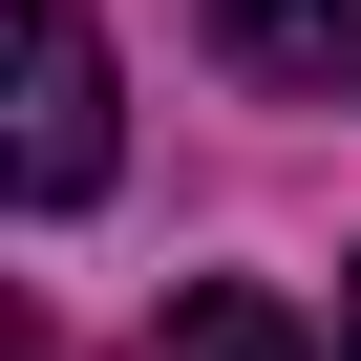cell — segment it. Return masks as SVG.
Here are the masks:
<instances>
[{
  "label": "cell",
  "mask_w": 361,
  "mask_h": 361,
  "mask_svg": "<svg viewBox=\"0 0 361 361\" xmlns=\"http://www.w3.org/2000/svg\"><path fill=\"white\" fill-rule=\"evenodd\" d=\"M149 361H340L298 298H255V276H192V298H170L149 319Z\"/></svg>",
  "instance_id": "cell-3"
},
{
  "label": "cell",
  "mask_w": 361,
  "mask_h": 361,
  "mask_svg": "<svg viewBox=\"0 0 361 361\" xmlns=\"http://www.w3.org/2000/svg\"><path fill=\"white\" fill-rule=\"evenodd\" d=\"M340 361H361V276H340Z\"/></svg>",
  "instance_id": "cell-4"
},
{
  "label": "cell",
  "mask_w": 361,
  "mask_h": 361,
  "mask_svg": "<svg viewBox=\"0 0 361 361\" xmlns=\"http://www.w3.org/2000/svg\"><path fill=\"white\" fill-rule=\"evenodd\" d=\"M106 192V22L85 0H22V213Z\"/></svg>",
  "instance_id": "cell-1"
},
{
  "label": "cell",
  "mask_w": 361,
  "mask_h": 361,
  "mask_svg": "<svg viewBox=\"0 0 361 361\" xmlns=\"http://www.w3.org/2000/svg\"><path fill=\"white\" fill-rule=\"evenodd\" d=\"M213 64L276 85V106H340L361 85V0H213Z\"/></svg>",
  "instance_id": "cell-2"
}]
</instances>
